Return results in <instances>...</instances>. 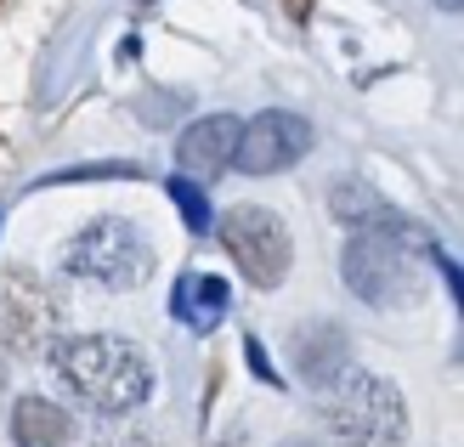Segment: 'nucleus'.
<instances>
[{"label":"nucleus","instance_id":"obj_2","mask_svg":"<svg viewBox=\"0 0 464 447\" xmlns=\"http://www.w3.org/2000/svg\"><path fill=\"white\" fill-rule=\"evenodd\" d=\"M323 413L340 447H402L408 442V403L385 374L345 368L323 391Z\"/></svg>","mask_w":464,"mask_h":447},{"label":"nucleus","instance_id":"obj_8","mask_svg":"<svg viewBox=\"0 0 464 447\" xmlns=\"http://www.w3.org/2000/svg\"><path fill=\"white\" fill-rule=\"evenodd\" d=\"M289 357H295V374L306 380L312 391H329L345 368H352V340H345V328L340 323H300L295 328V340H289Z\"/></svg>","mask_w":464,"mask_h":447},{"label":"nucleus","instance_id":"obj_15","mask_svg":"<svg viewBox=\"0 0 464 447\" xmlns=\"http://www.w3.org/2000/svg\"><path fill=\"white\" fill-rule=\"evenodd\" d=\"M436 6H442V12H459V0H436Z\"/></svg>","mask_w":464,"mask_h":447},{"label":"nucleus","instance_id":"obj_10","mask_svg":"<svg viewBox=\"0 0 464 447\" xmlns=\"http://www.w3.org/2000/svg\"><path fill=\"white\" fill-rule=\"evenodd\" d=\"M227 306H232V289H227V277H216V272H181L176 289H170V312H176V323H188L193 335L221 328Z\"/></svg>","mask_w":464,"mask_h":447},{"label":"nucleus","instance_id":"obj_14","mask_svg":"<svg viewBox=\"0 0 464 447\" xmlns=\"http://www.w3.org/2000/svg\"><path fill=\"white\" fill-rule=\"evenodd\" d=\"M244 357H249V368H255V380H266V385H277V368L266 363V351H261V340H244Z\"/></svg>","mask_w":464,"mask_h":447},{"label":"nucleus","instance_id":"obj_3","mask_svg":"<svg viewBox=\"0 0 464 447\" xmlns=\"http://www.w3.org/2000/svg\"><path fill=\"white\" fill-rule=\"evenodd\" d=\"M413 244H430L425 227H402V232H357L340 255V277L362 306H408L420 300V261H413Z\"/></svg>","mask_w":464,"mask_h":447},{"label":"nucleus","instance_id":"obj_11","mask_svg":"<svg viewBox=\"0 0 464 447\" xmlns=\"http://www.w3.org/2000/svg\"><path fill=\"white\" fill-rule=\"evenodd\" d=\"M329 209H334V221L352 227V232H402L408 227L397 209H391L368 181H357V176H340L329 187Z\"/></svg>","mask_w":464,"mask_h":447},{"label":"nucleus","instance_id":"obj_7","mask_svg":"<svg viewBox=\"0 0 464 447\" xmlns=\"http://www.w3.org/2000/svg\"><path fill=\"white\" fill-rule=\"evenodd\" d=\"M57 323H63V306L34 272L23 267L0 272V340L12 351H45L57 340Z\"/></svg>","mask_w":464,"mask_h":447},{"label":"nucleus","instance_id":"obj_1","mask_svg":"<svg viewBox=\"0 0 464 447\" xmlns=\"http://www.w3.org/2000/svg\"><path fill=\"white\" fill-rule=\"evenodd\" d=\"M45 357L91 413H130L153 396V363L125 335H57Z\"/></svg>","mask_w":464,"mask_h":447},{"label":"nucleus","instance_id":"obj_4","mask_svg":"<svg viewBox=\"0 0 464 447\" xmlns=\"http://www.w3.org/2000/svg\"><path fill=\"white\" fill-rule=\"evenodd\" d=\"M63 272L97 289H142L153 277V244L142 238V227L125 216H97L85 221L63 249Z\"/></svg>","mask_w":464,"mask_h":447},{"label":"nucleus","instance_id":"obj_9","mask_svg":"<svg viewBox=\"0 0 464 447\" xmlns=\"http://www.w3.org/2000/svg\"><path fill=\"white\" fill-rule=\"evenodd\" d=\"M232 142H238V120L232 113H204L176 136V176H216L232 164Z\"/></svg>","mask_w":464,"mask_h":447},{"label":"nucleus","instance_id":"obj_13","mask_svg":"<svg viewBox=\"0 0 464 447\" xmlns=\"http://www.w3.org/2000/svg\"><path fill=\"white\" fill-rule=\"evenodd\" d=\"M170 199L181 209V221H188V232H210V199H204V187L193 176H170Z\"/></svg>","mask_w":464,"mask_h":447},{"label":"nucleus","instance_id":"obj_5","mask_svg":"<svg viewBox=\"0 0 464 447\" xmlns=\"http://www.w3.org/2000/svg\"><path fill=\"white\" fill-rule=\"evenodd\" d=\"M221 244L232 255V267H238L255 289H277L289 277V267H295L289 227L261 204H232L221 216Z\"/></svg>","mask_w":464,"mask_h":447},{"label":"nucleus","instance_id":"obj_12","mask_svg":"<svg viewBox=\"0 0 464 447\" xmlns=\"http://www.w3.org/2000/svg\"><path fill=\"white\" fill-rule=\"evenodd\" d=\"M12 436L23 447H68L74 436V419H68L57 403H45V396H17L12 408Z\"/></svg>","mask_w":464,"mask_h":447},{"label":"nucleus","instance_id":"obj_16","mask_svg":"<svg viewBox=\"0 0 464 447\" xmlns=\"http://www.w3.org/2000/svg\"><path fill=\"white\" fill-rule=\"evenodd\" d=\"M289 447H317V442H289Z\"/></svg>","mask_w":464,"mask_h":447},{"label":"nucleus","instance_id":"obj_6","mask_svg":"<svg viewBox=\"0 0 464 447\" xmlns=\"http://www.w3.org/2000/svg\"><path fill=\"white\" fill-rule=\"evenodd\" d=\"M306 153H312V120H300L289 108L255 113L249 125H238V142H232V164L244 176H277Z\"/></svg>","mask_w":464,"mask_h":447}]
</instances>
